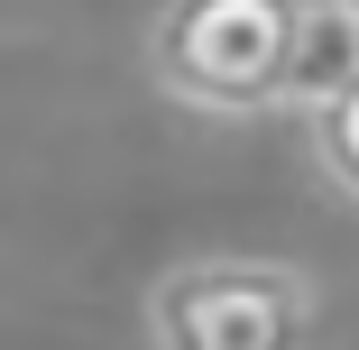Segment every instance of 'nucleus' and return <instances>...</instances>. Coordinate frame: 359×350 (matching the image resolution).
Segmentation results:
<instances>
[{
  "label": "nucleus",
  "instance_id": "obj_1",
  "mask_svg": "<svg viewBox=\"0 0 359 350\" xmlns=\"http://www.w3.org/2000/svg\"><path fill=\"white\" fill-rule=\"evenodd\" d=\"M313 0H166L148 19V83L212 120L295 102V37Z\"/></svg>",
  "mask_w": 359,
  "mask_h": 350
},
{
  "label": "nucleus",
  "instance_id": "obj_2",
  "mask_svg": "<svg viewBox=\"0 0 359 350\" xmlns=\"http://www.w3.org/2000/svg\"><path fill=\"white\" fill-rule=\"evenodd\" d=\"M157 350H313V276L285 258H184L148 286Z\"/></svg>",
  "mask_w": 359,
  "mask_h": 350
},
{
  "label": "nucleus",
  "instance_id": "obj_3",
  "mask_svg": "<svg viewBox=\"0 0 359 350\" xmlns=\"http://www.w3.org/2000/svg\"><path fill=\"white\" fill-rule=\"evenodd\" d=\"M304 120H313V166H323V184H332L341 203H359V74H350L341 93H323Z\"/></svg>",
  "mask_w": 359,
  "mask_h": 350
},
{
  "label": "nucleus",
  "instance_id": "obj_4",
  "mask_svg": "<svg viewBox=\"0 0 359 350\" xmlns=\"http://www.w3.org/2000/svg\"><path fill=\"white\" fill-rule=\"evenodd\" d=\"M341 10H350V19H359V0H341Z\"/></svg>",
  "mask_w": 359,
  "mask_h": 350
}]
</instances>
